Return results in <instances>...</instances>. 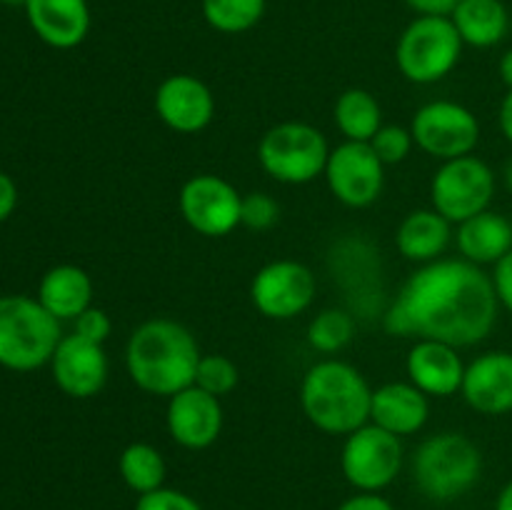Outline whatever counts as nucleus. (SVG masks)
I'll return each instance as SVG.
<instances>
[{
	"mask_svg": "<svg viewBox=\"0 0 512 510\" xmlns=\"http://www.w3.org/2000/svg\"><path fill=\"white\" fill-rule=\"evenodd\" d=\"M268 0H203V18L213 30L240 35L263 20Z\"/></svg>",
	"mask_w": 512,
	"mask_h": 510,
	"instance_id": "nucleus-27",
	"label": "nucleus"
},
{
	"mask_svg": "<svg viewBox=\"0 0 512 510\" xmlns=\"http://www.w3.org/2000/svg\"><path fill=\"white\" fill-rule=\"evenodd\" d=\"M330 145L318 128L298 120L278 123L258 143V163L273 180L285 185L313 183L325 173Z\"/></svg>",
	"mask_w": 512,
	"mask_h": 510,
	"instance_id": "nucleus-7",
	"label": "nucleus"
},
{
	"mask_svg": "<svg viewBox=\"0 0 512 510\" xmlns=\"http://www.w3.org/2000/svg\"><path fill=\"white\" fill-rule=\"evenodd\" d=\"M53 380L68 398H95L108 383L110 363L100 343L83 338L78 333L63 335L50 360Z\"/></svg>",
	"mask_w": 512,
	"mask_h": 510,
	"instance_id": "nucleus-14",
	"label": "nucleus"
},
{
	"mask_svg": "<svg viewBox=\"0 0 512 510\" xmlns=\"http://www.w3.org/2000/svg\"><path fill=\"white\" fill-rule=\"evenodd\" d=\"M223 405L220 398L205 393L198 385L180 390L168 398L165 410V425L168 433L180 448L205 450L223 433Z\"/></svg>",
	"mask_w": 512,
	"mask_h": 510,
	"instance_id": "nucleus-15",
	"label": "nucleus"
},
{
	"mask_svg": "<svg viewBox=\"0 0 512 510\" xmlns=\"http://www.w3.org/2000/svg\"><path fill=\"white\" fill-rule=\"evenodd\" d=\"M458 250L475 265H495L512 250V223L495 210H483L458 225Z\"/></svg>",
	"mask_w": 512,
	"mask_h": 510,
	"instance_id": "nucleus-23",
	"label": "nucleus"
},
{
	"mask_svg": "<svg viewBox=\"0 0 512 510\" xmlns=\"http://www.w3.org/2000/svg\"><path fill=\"white\" fill-rule=\"evenodd\" d=\"M463 48L465 43L450 15H418L400 33L395 45V63L405 80L430 85L453 73Z\"/></svg>",
	"mask_w": 512,
	"mask_h": 510,
	"instance_id": "nucleus-6",
	"label": "nucleus"
},
{
	"mask_svg": "<svg viewBox=\"0 0 512 510\" xmlns=\"http://www.w3.org/2000/svg\"><path fill=\"white\" fill-rule=\"evenodd\" d=\"M413 145V133H410V128H403V125H383L375 133V138L370 140V148L383 160V165L403 163L410 155V150H413Z\"/></svg>",
	"mask_w": 512,
	"mask_h": 510,
	"instance_id": "nucleus-30",
	"label": "nucleus"
},
{
	"mask_svg": "<svg viewBox=\"0 0 512 510\" xmlns=\"http://www.w3.org/2000/svg\"><path fill=\"white\" fill-rule=\"evenodd\" d=\"M243 195L233 183L213 173H200L185 180L178 195V208L185 223L205 238H223L240 225Z\"/></svg>",
	"mask_w": 512,
	"mask_h": 510,
	"instance_id": "nucleus-12",
	"label": "nucleus"
},
{
	"mask_svg": "<svg viewBox=\"0 0 512 510\" xmlns=\"http://www.w3.org/2000/svg\"><path fill=\"white\" fill-rule=\"evenodd\" d=\"M498 73H500V80L505 83V88H512V48L505 50L503 55H500V63H498Z\"/></svg>",
	"mask_w": 512,
	"mask_h": 510,
	"instance_id": "nucleus-39",
	"label": "nucleus"
},
{
	"mask_svg": "<svg viewBox=\"0 0 512 510\" xmlns=\"http://www.w3.org/2000/svg\"><path fill=\"white\" fill-rule=\"evenodd\" d=\"M25 13L33 33L55 50L78 48L90 33L88 0H28Z\"/></svg>",
	"mask_w": 512,
	"mask_h": 510,
	"instance_id": "nucleus-19",
	"label": "nucleus"
},
{
	"mask_svg": "<svg viewBox=\"0 0 512 510\" xmlns=\"http://www.w3.org/2000/svg\"><path fill=\"white\" fill-rule=\"evenodd\" d=\"M460 395L480 415L512 413V353L488 350L465 365Z\"/></svg>",
	"mask_w": 512,
	"mask_h": 510,
	"instance_id": "nucleus-17",
	"label": "nucleus"
},
{
	"mask_svg": "<svg viewBox=\"0 0 512 510\" xmlns=\"http://www.w3.org/2000/svg\"><path fill=\"white\" fill-rule=\"evenodd\" d=\"M240 383V370L228 355L210 353L203 355L198 363V373H195V385L203 388L205 393L215 395V398H225L233 393Z\"/></svg>",
	"mask_w": 512,
	"mask_h": 510,
	"instance_id": "nucleus-29",
	"label": "nucleus"
},
{
	"mask_svg": "<svg viewBox=\"0 0 512 510\" xmlns=\"http://www.w3.org/2000/svg\"><path fill=\"white\" fill-rule=\"evenodd\" d=\"M155 113L180 135H195L215 118V95L190 73L168 75L155 90Z\"/></svg>",
	"mask_w": 512,
	"mask_h": 510,
	"instance_id": "nucleus-16",
	"label": "nucleus"
},
{
	"mask_svg": "<svg viewBox=\"0 0 512 510\" xmlns=\"http://www.w3.org/2000/svg\"><path fill=\"white\" fill-rule=\"evenodd\" d=\"M323 175L335 200L348 208H368L385 188V165L370 143L345 140L330 148Z\"/></svg>",
	"mask_w": 512,
	"mask_h": 510,
	"instance_id": "nucleus-13",
	"label": "nucleus"
},
{
	"mask_svg": "<svg viewBox=\"0 0 512 510\" xmlns=\"http://www.w3.org/2000/svg\"><path fill=\"white\" fill-rule=\"evenodd\" d=\"M355 320L348 310L325 308L310 320L308 325V343L318 353H338L353 340Z\"/></svg>",
	"mask_w": 512,
	"mask_h": 510,
	"instance_id": "nucleus-28",
	"label": "nucleus"
},
{
	"mask_svg": "<svg viewBox=\"0 0 512 510\" xmlns=\"http://www.w3.org/2000/svg\"><path fill=\"white\" fill-rule=\"evenodd\" d=\"M495 510H512V480L500 490L498 500H495Z\"/></svg>",
	"mask_w": 512,
	"mask_h": 510,
	"instance_id": "nucleus-40",
	"label": "nucleus"
},
{
	"mask_svg": "<svg viewBox=\"0 0 512 510\" xmlns=\"http://www.w3.org/2000/svg\"><path fill=\"white\" fill-rule=\"evenodd\" d=\"M318 293L315 273L300 260L265 263L250 283V300L268 320H293L313 305Z\"/></svg>",
	"mask_w": 512,
	"mask_h": 510,
	"instance_id": "nucleus-11",
	"label": "nucleus"
},
{
	"mask_svg": "<svg viewBox=\"0 0 512 510\" xmlns=\"http://www.w3.org/2000/svg\"><path fill=\"white\" fill-rule=\"evenodd\" d=\"M403 468V443L380 425L365 423L345 435L340 470L358 493H380Z\"/></svg>",
	"mask_w": 512,
	"mask_h": 510,
	"instance_id": "nucleus-9",
	"label": "nucleus"
},
{
	"mask_svg": "<svg viewBox=\"0 0 512 510\" xmlns=\"http://www.w3.org/2000/svg\"><path fill=\"white\" fill-rule=\"evenodd\" d=\"M135 510H203L198 500L193 495L183 493V490L175 488H158L150 490V493L138 495V503Z\"/></svg>",
	"mask_w": 512,
	"mask_h": 510,
	"instance_id": "nucleus-32",
	"label": "nucleus"
},
{
	"mask_svg": "<svg viewBox=\"0 0 512 510\" xmlns=\"http://www.w3.org/2000/svg\"><path fill=\"white\" fill-rule=\"evenodd\" d=\"M63 340L60 320L30 295H0V365L30 373L50 365Z\"/></svg>",
	"mask_w": 512,
	"mask_h": 510,
	"instance_id": "nucleus-5",
	"label": "nucleus"
},
{
	"mask_svg": "<svg viewBox=\"0 0 512 510\" xmlns=\"http://www.w3.org/2000/svg\"><path fill=\"white\" fill-rule=\"evenodd\" d=\"M0 3H3V5H23V8H25V3H28V0H0Z\"/></svg>",
	"mask_w": 512,
	"mask_h": 510,
	"instance_id": "nucleus-42",
	"label": "nucleus"
},
{
	"mask_svg": "<svg viewBox=\"0 0 512 510\" xmlns=\"http://www.w3.org/2000/svg\"><path fill=\"white\" fill-rule=\"evenodd\" d=\"M410 133L423 153L445 163L473 155L480 143V120L473 110L455 100H433L413 115Z\"/></svg>",
	"mask_w": 512,
	"mask_h": 510,
	"instance_id": "nucleus-10",
	"label": "nucleus"
},
{
	"mask_svg": "<svg viewBox=\"0 0 512 510\" xmlns=\"http://www.w3.org/2000/svg\"><path fill=\"white\" fill-rule=\"evenodd\" d=\"M498 310L493 280L480 265L438 258L405 280L385 313V330L400 338L440 340L460 350L493 333Z\"/></svg>",
	"mask_w": 512,
	"mask_h": 510,
	"instance_id": "nucleus-1",
	"label": "nucleus"
},
{
	"mask_svg": "<svg viewBox=\"0 0 512 510\" xmlns=\"http://www.w3.org/2000/svg\"><path fill=\"white\" fill-rule=\"evenodd\" d=\"M498 125H500V133L505 135V140L512 143V88L503 95V100H500Z\"/></svg>",
	"mask_w": 512,
	"mask_h": 510,
	"instance_id": "nucleus-38",
	"label": "nucleus"
},
{
	"mask_svg": "<svg viewBox=\"0 0 512 510\" xmlns=\"http://www.w3.org/2000/svg\"><path fill=\"white\" fill-rule=\"evenodd\" d=\"M430 418L428 395L413 383H385L373 390L370 423L380 425L398 438H408L425 428Z\"/></svg>",
	"mask_w": 512,
	"mask_h": 510,
	"instance_id": "nucleus-20",
	"label": "nucleus"
},
{
	"mask_svg": "<svg viewBox=\"0 0 512 510\" xmlns=\"http://www.w3.org/2000/svg\"><path fill=\"white\" fill-rule=\"evenodd\" d=\"M483 475L480 448L463 433H438L423 440L413 455V480L420 493L435 503L463 498Z\"/></svg>",
	"mask_w": 512,
	"mask_h": 510,
	"instance_id": "nucleus-4",
	"label": "nucleus"
},
{
	"mask_svg": "<svg viewBox=\"0 0 512 510\" xmlns=\"http://www.w3.org/2000/svg\"><path fill=\"white\" fill-rule=\"evenodd\" d=\"M503 183H505V188L512 193V158L508 160V165H505V170H503Z\"/></svg>",
	"mask_w": 512,
	"mask_h": 510,
	"instance_id": "nucleus-41",
	"label": "nucleus"
},
{
	"mask_svg": "<svg viewBox=\"0 0 512 510\" xmlns=\"http://www.w3.org/2000/svg\"><path fill=\"white\" fill-rule=\"evenodd\" d=\"M490 280H493V288H495V295H498L500 308H505L508 313H512V250L493 265Z\"/></svg>",
	"mask_w": 512,
	"mask_h": 510,
	"instance_id": "nucleus-34",
	"label": "nucleus"
},
{
	"mask_svg": "<svg viewBox=\"0 0 512 510\" xmlns=\"http://www.w3.org/2000/svg\"><path fill=\"white\" fill-rule=\"evenodd\" d=\"M38 300L60 323L75 320L93 305V280L80 265H55L40 278Z\"/></svg>",
	"mask_w": 512,
	"mask_h": 510,
	"instance_id": "nucleus-21",
	"label": "nucleus"
},
{
	"mask_svg": "<svg viewBox=\"0 0 512 510\" xmlns=\"http://www.w3.org/2000/svg\"><path fill=\"white\" fill-rule=\"evenodd\" d=\"M450 20L470 48H493L503 43L510 30V13L503 0H460Z\"/></svg>",
	"mask_w": 512,
	"mask_h": 510,
	"instance_id": "nucleus-24",
	"label": "nucleus"
},
{
	"mask_svg": "<svg viewBox=\"0 0 512 510\" xmlns=\"http://www.w3.org/2000/svg\"><path fill=\"white\" fill-rule=\"evenodd\" d=\"M280 220V205L273 195L268 193H248L243 195L240 205V225L253 233L270 230Z\"/></svg>",
	"mask_w": 512,
	"mask_h": 510,
	"instance_id": "nucleus-31",
	"label": "nucleus"
},
{
	"mask_svg": "<svg viewBox=\"0 0 512 510\" xmlns=\"http://www.w3.org/2000/svg\"><path fill=\"white\" fill-rule=\"evenodd\" d=\"M338 510H395L388 498L380 493H358L338 505Z\"/></svg>",
	"mask_w": 512,
	"mask_h": 510,
	"instance_id": "nucleus-35",
	"label": "nucleus"
},
{
	"mask_svg": "<svg viewBox=\"0 0 512 510\" xmlns=\"http://www.w3.org/2000/svg\"><path fill=\"white\" fill-rule=\"evenodd\" d=\"M495 195V173L478 155L445 160L430 180L433 208L450 223L460 225L490 210Z\"/></svg>",
	"mask_w": 512,
	"mask_h": 510,
	"instance_id": "nucleus-8",
	"label": "nucleus"
},
{
	"mask_svg": "<svg viewBox=\"0 0 512 510\" xmlns=\"http://www.w3.org/2000/svg\"><path fill=\"white\" fill-rule=\"evenodd\" d=\"M453 238V223L435 208L413 210L400 220L395 230V245L405 260L425 265L438 260Z\"/></svg>",
	"mask_w": 512,
	"mask_h": 510,
	"instance_id": "nucleus-22",
	"label": "nucleus"
},
{
	"mask_svg": "<svg viewBox=\"0 0 512 510\" xmlns=\"http://www.w3.org/2000/svg\"><path fill=\"white\" fill-rule=\"evenodd\" d=\"M373 388L358 368L343 360H320L300 383L305 418L328 435H350L370 423Z\"/></svg>",
	"mask_w": 512,
	"mask_h": 510,
	"instance_id": "nucleus-3",
	"label": "nucleus"
},
{
	"mask_svg": "<svg viewBox=\"0 0 512 510\" xmlns=\"http://www.w3.org/2000/svg\"><path fill=\"white\" fill-rule=\"evenodd\" d=\"M405 373L410 383L428 398H450L463 388L465 363L453 345L440 340H418L405 360Z\"/></svg>",
	"mask_w": 512,
	"mask_h": 510,
	"instance_id": "nucleus-18",
	"label": "nucleus"
},
{
	"mask_svg": "<svg viewBox=\"0 0 512 510\" xmlns=\"http://www.w3.org/2000/svg\"><path fill=\"white\" fill-rule=\"evenodd\" d=\"M203 358L195 335L173 318H150L130 333L125 370L143 393L173 398L195 385Z\"/></svg>",
	"mask_w": 512,
	"mask_h": 510,
	"instance_id": "nucleus-2",
	"label": "nucleus"
},
{
	"mask_svg": "<svg viewBox=\"0 0 512 510\" xmlns=\"http://www.w3.org/2000/svg\"><path fill=\"white\" fill-rule=\"evenodd\" d=\"M118 470L123 483L138 495L163 488L165 475H168L163 453L150 443L125 445L118 458Z\"/></svg>",
	"mask_w": 512,
	"mask_h": 510,
	"instance_id": "nucleus-26",
	"label": "nucleus"
},
{
	"mask_svg": "<svg viewBox=\"0 0 512 510\" xmlns=\"http://www.w3.org/2000/svg\"><path fill=\"white\" fill-rule=\"evenodd\" d=\"M418 15H450L460 0H403Z\"/></svg>",
	"mask_w": 512,
	"mask_h": 510,
	"instance_id": "nucleus-37",
	"label": "nucleus"
},
{
	"mask_svg": "<svg viewBox=\"0 0 512 510\" xmlns=\"http://www.w3.org/2000/svg\"><path fill=\"white\" fill-rule=\"evenodd\" d=\"M73 323H75L73 333L83 335V338L93 340V343H100V345H105V340H108L110 333H113L110 315L105 313L103 308H95V305H90L85 313H80Z\"/></svg>",
	"mask_w": 512,
	"mask_h": 510,
	"instance_id": "nucleus-33",
	"label": "nucleus"
},
{
	"mask_svg": "<svg viewBox=\"0 0 512 510\" xmlns=\"http://www.w3.org/2000/svg\"><path fill=\"white\" fill-rule=\"evenodd\" d=\"M15 205H18V185L8 173L0 170V223H5L13 215Z\"/></svg>",
	"mask_w": 512,
	"mask_h": 510,
	"instance_id": "nucleus-36",
	"label": "nucleus"
},
{
	"mask_svg": "<svg viewBox=\"0 0 512 510\" xmlns=\"http://www.w3.org/2000/svg\"><path fill=\"white\" fill-rule=\"evenodd\" d=\"M333 118L345 140L353 143H370L383 128V108L378 98L365 88L343 90L335 100Z\"/></svg>",
	"mask_w": 512,
	"mask_h": 510,
	"instance_id": "nucleus-25",
	"label": "nucleus"
}]
</instances>
